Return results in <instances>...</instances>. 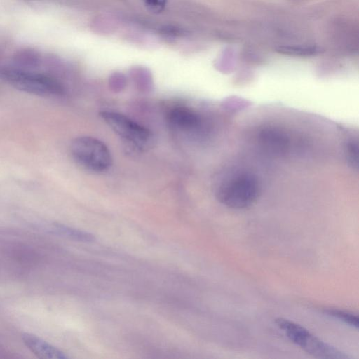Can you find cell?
Masks as SVG:
<instances>
[{
	"mask_svg": "<svg viewBox=\"0 0 359 359\" xmlns=\"http://www.w3.org/2000/svg\"><path fill=\"white\" fill-rule=\"evenodd\" d=\"M261 187L257 177L250 174H240L222 183L216 191L217 200L234 210L252 206L258 199Z\"/></svg>",
	"mask_w": 359,
	"mask_h": 359,
	"instance_id": "obj_1",
	"label": "cell"
},
{
	"mask_svg": "<svg viewBox=\"0 0 359 359\" xmlns=\"http://www.w3.org/2000/svg\"><path fill=\"white\" fill-rule=\"evenodd\" d=\"M74 161L83 168L103 172L111 165L112 158L107 146L101 140L90 136H80L73 140L70 147Z\"/></svg>",
	"mask_w": 359,
	"mask_h": 359,
	"instance_id": "obj_2",
	"label": "cell"
},
{
	"mask_svg": "<svg viewBox=\"0 0 359 359\" xmlns=\"http://www.w3.org/2000/svg\"><path fill=\"white\" fill-rule=\"evenodd\" d=\"M275 323L291 341L313 356L339 359L348 358L347 355L323 341L299 324L283 318H276Z\"/></svg>",
	"mask_w": 359,
	"mask_h": 359,
	"instance_id": "obj_3",
	"label": "cell"
},
{
	"mask_svg": "<svg viewBox=\"0 0 359 359\" xmlns=\"http://www.w3.org/2000/svg\"><path fill=\"white\" fill-rule=\"evenodd\" d=\"M1 76L19 90L42 97L60 96L65 93L63 86L56 79L41 74L6 69Z\"/></svg>",
	"mask_w": 359,
	"mask_h": 359,
	"instance_id": "obj_4",
	"label": "cell"
},
{
	"mask_svg": "<svg viewBox=\"0 0 359 359\" xmlns=\"http://www.w3.org/2000/svg\"><path fill=\"white\" fill-rule=\"evenodd\" d=\"M100 116L122 140L132 147L144 150L152 143V133L129 117L112 111H102Z\"/></svg>",
	"mask_w": 359,
	"mask_h": 359,
	"instance_id": "obj_5",
	"label": "cell"
},
{
	"mask_svg": "<svg viewBox=\"0 0 359 359\" xmlns=\"http://www.w3.org/2000/svg\"><path fill=\"white\" fill-rule=\"evenodd\" d=\"M258 142L264 152L275 157L284 155L289 147L287 135L280 129L273 127L262 129L258 135Z\"/></svg>",
	"mask_w": 359,
	"mask_h": 359,
	"instance_id": "obj_6",
	"label": "cell"
},
{
	"mask_svg": "<svg viewBox=\"0 0 359 359\" xmlns=\"http://www.w3.org/2000/svg\"><path fill=\"white\" fill-rule=\"evenodd\" d=\"M170 126L183 133H191L197 130L201 124L200 116L192 109L177 107L172 109L168 116Z\"/></svg>",
	"mask_w": 359,
	"mask_h": 359,
	"instance_id": "obj_7",
	"label": "cell"
},
{
	"mask_svg": "<svg viewBox=\"0 0 359 359\" xmlns=\"http://www.w3.org/2000/svg\"><path fill=\"white\" fill-rule=\"evenodd\" d=\"M22 339L26 346L37 357L43 359H67L68 356L62 351L41 338L24 333Z\"/></svg>",
	"mask_w": 359,
	"mask_h": 359,
	"instance_id": "obj_8",
	"label": "cell"
},
{
	"mask_svg": "<svg viewBox=\"0 0 359 359\" xmlns=\"http://www.w3.org/2000/svg\"><path fill=\"white\" fill-rule=\"evenodd\" d=\"M276 52L287 55L311 56L323 52V49L317 46L284 45L276 48Z\"/></svg>",
	"mask_w": 359,
	"mask_h": 359,
	"instance_id": "obj_9",
	"label": "cell"
},
{
	"mask_svg": "<svg viewBox=\"0 0 359 359\" xmlns=\"http://www.w3.org/2000/svg\"><path fill=\"white\" fill-rule=\"evenodd\" d=\"M53 229L56 233L75 241L91 242L95 240L94 236L88 232L72 229L62 224H55Z\"/></svg>",
	"mask_w": 359,
	"mask_h": 359,
	"instance_id": "obj_10",
	"label": "cell"
},
{
	"mask_svg": "<svg viewBox=\"0 0 359 359\" xmlns=\"http://www.w3.org/2000/svg\"><path fill=\"white\" fill-rule=\"evenodd\" d=\"M327 315L339 319L344 323L355 328L358 327V318L352 313L337 309H327L324 311Z\"/></svg>",
	"mask_w": 359,
	"mask_h": 359,
	"instance_id": "obj_11",
	"label": "cell"
},
{
	"mask_svg": "<svg viewBox=\"0 0 359 359\" xmlns=\"http://www.w3.org/2000/svg\"><path fill=\"white\" fill-rule=\"evenodd\" d=\"M346 158L348 164L353 168H358V145L356 142L350 141L346 144L345 148Z\"/></svg>",
	"mask_w": 359,
	"mask_h": 359,
	"instance_id": "obj_12",
	"label": "cell"
}]
</instances>
